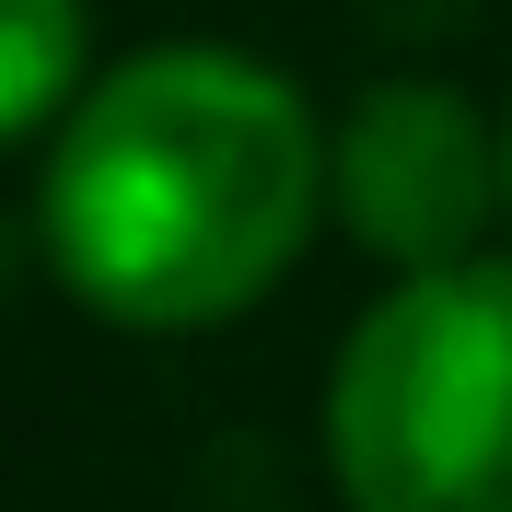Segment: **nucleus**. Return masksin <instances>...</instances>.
I'll return each instance as SVG.
<instances>
[{"instance_id":"nucleus-1","label":"nucleus","mask_w":512,"mask_h":512,"mask_svg":"<svg viewBox=\"0 0 512 512\" xmlns=\"http://www.w3.org/2000/svg\"><path fill=\"white\" fill-rule=\"evenodd\" d=\"M326 128L245 47H140L47 128L35 245L94 326L210 338L303 268Z\"/></svg>"},{"instance_id":"nucleus-2","label":"nucleus","mask_w":512,"mask_h":512,"mask_svg":"<svg viewBox=\"0 0 512 512\" xmlns=\"http://www.w3.org/2000/svg\"><path fill=\"white\" fill-rule=\"evenodd\" d=\"M326 478L350 512H512V256L396 268L326 373Z\"/></svg>"},{"instance_id":"nucleus-3","label":"nucleus","mask_w":512,"mask_h":512,"mask_svg":"<svg viewBox=\"0 0 512 512\" xmlns=\"http://www.w3.org/2000/svg\"><path fill=\"white\" fill-rule=\"evenodd\" d=\"M326 210L384 268L478 256L501 222V128L454 82H373L326 128Z\"/></svg>"},{"instance_id":"nucleus-4","label":"nucleus","mask_w":512,"mask_h":512,"mask_svg":"<svg viewBox=\"0 0 512 512\" xmlns=\"http://www.w3.org/2000/svg\"><path fill=\"white\" fill-rule=\"evenodd\" d=\"M82 0H0V152L59 128L82 94Z\"/></svg>"},{"instance_id":"nucleus-5","label":"nucleus","mask_w":512,"mask_h":512,"mask_svg":"<svg viewBox=\"0 0 512 512\" xmlns=\"http://www.w3.org/2000/svg\"><path fill=\"white\" fill-rule=\"evenodd\" d=\"M501 210H512V117H501Z\"/></svg>"}]
</instances>
